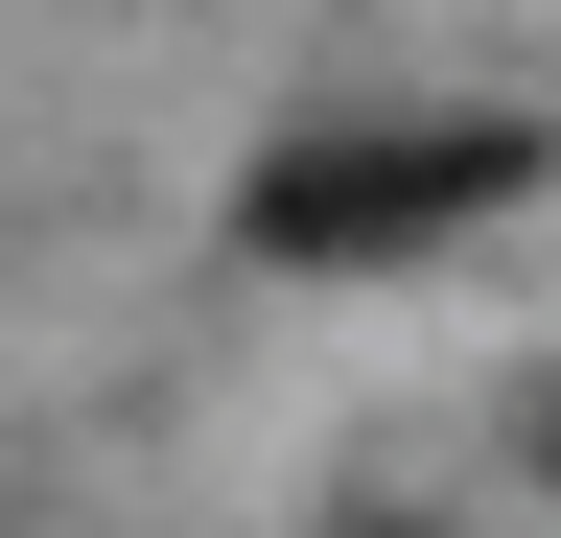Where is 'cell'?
<instances>
[{
	"mask_svg": "<svg viewBox=\"0 0 561 538\" xmlns=\"http://www.w3.org/2000/svg\"><path fill=\"white\" fill-rule=\"evenodd\" d=\"M515 187H538L515 117H351V141H280V164H257V211H234V234L328 282V257H421V234L515 211Z\"/></svg>",
	"mask_w": 561,
	"mask_h": 538,
	"instance_id": "cell-1",
	"label": "cell"
}]
</instances>
